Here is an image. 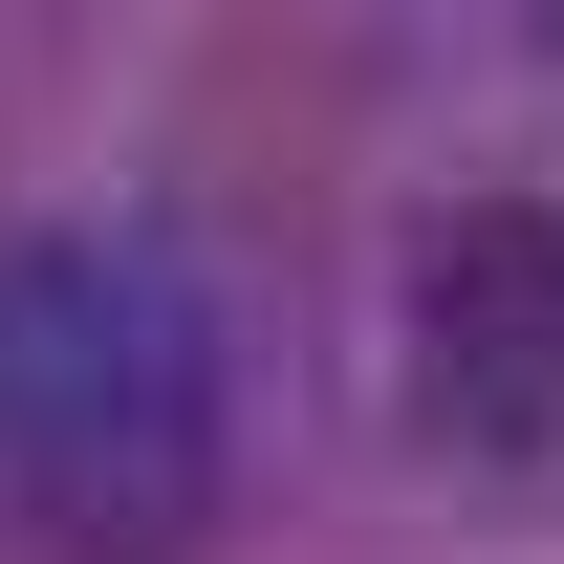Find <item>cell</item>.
<instances>
[{"label":"cell","instance_id":"1","mask_svg":"<svg viewBox=\"0 0 564 564\" xmlns=\"http://www.w3.org/2000/svg\"><path fill=\"white\" fill-rule=\"evenodd\" d=\"M0 499L66 564H174L239 499V348L152 217H22L0 239Z\"/></svg>","mask_w":564,"mask_h":564},{"label":"cell","instance_id":"2","mask_svg":"<svg viewBox=\"0 0 564 564\" xmlns=\"http://www.w3.org/2000/svg\"><path fill=\"white\" fill-rule=\"evenodd\" d=\"M413 434L434 456H564V196H456L413 217Z\"/></svg>","mask_w":564,"mask_h":564}]
</instances>
